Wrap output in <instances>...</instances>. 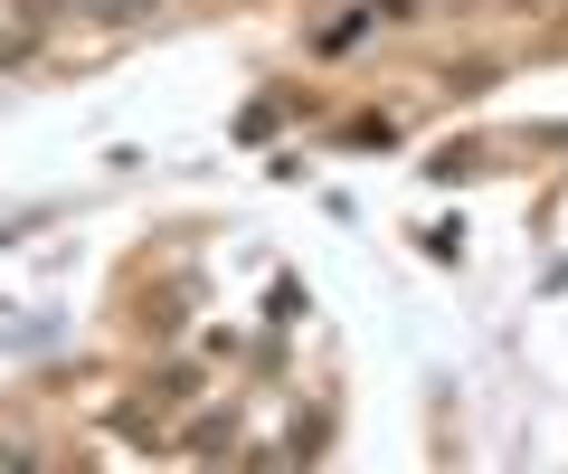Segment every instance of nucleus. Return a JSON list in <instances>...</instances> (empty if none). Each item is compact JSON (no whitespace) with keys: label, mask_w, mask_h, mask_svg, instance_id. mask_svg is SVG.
<instances>
[{"label":"nucleus","mask_w":568,"mask_h":474,"mask_svg":"<svg viewBox=\"0 0 568 474\" xmlns=\"http://www.w3.org/2000/svg\"><path fill=\"white\" fill-rule=\"evenodd\" d=\"M67 10H77V20H142L152 0H67Z\"/></svg>","instance_id":"nucleus-1"}]
</instances>
